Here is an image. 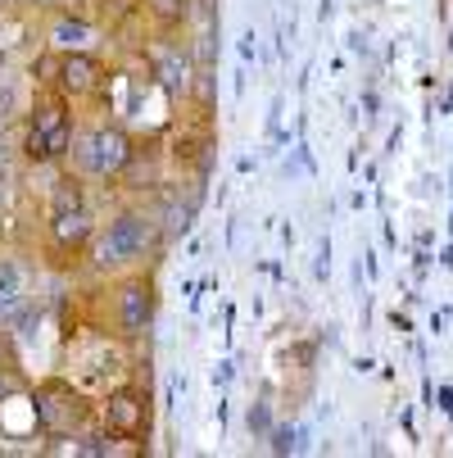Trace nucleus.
<instances>
[{
    "label": "nucleus",
    "mask_w": 453,
    "mask_h": 458,
    "mask_svg": "<svg viewBox=\"0 0 453 458\" xmlns=\"http://www.w3.org/2000/svg\"><path fill=\"white\" fill-rule=\"evenodd\" d=\"M73 146V118H69V105H63V91H46L37 96L32 114H28V132H23V155L32 164H55L63 159Z\"/></svg>",
    "instance_id": "f257e3e1"
},
{
    "label": "nucleus",
    "mask_w": 453,
    "mask_h": 458,
    "mask_svg": "<svg viewBox=\"0 0 453 458\" xmlns=\"http://www.w3.org/2000/svg\"><path fill=\"white\" fill-rule=\"evenodd\" d=\"M155 223L146 214H118L105 232H96V264L100 268H132L146 259Z\"/></svg>",
    "instance_id": "f03ea898"
},
{
    "label": "nucleus",
    "mask_w": 453,
    "mask_h": 458,
    "mask_svg": "<svg viewBox=\"0 0 453 458\" xmlns=\"http://www.w3.org/2000/svg\"><path fill=\"white\" fill-rule=\"evenodd\" d=\"M32 413H37V427L46 436H73L87 422L82 395H78L69 381H59V377H50V381H41L32 390Z\"/></svg>",
    "instance_id": "7ed1b4c3"
},
{
    "label": "nucleus",
    "mask_w": 453,
    "mask_h": 458,
    "mask_svg": "<svg viewBox=\"0 0 453 458\" xmlns=\"http://www.w3.org/2000/svg\"><path fill=\"white\" fill-rule=\"evenodd\" d=\"M73 159H78V168L91 173V177H118L122 164L132 159V141H127L122 127H91V132L78 137Z\"/></svg>",
    "instance_id": "20e7f679"
},
{
    "label": "nucleus",
    "mask_w": 453,
    "mask_h": 458,
    "mask_svg": "<svg viewBox=\"0 0 453 458\" xmlns=\"http://www.w3.org/2000/svg\"><path fill=\"white\" fill-rule=\"evenodd\" d=\"M100 418H105V431L137 440L150 431V395L141 386H113L100 404Z\"/></svg>",
    "instance_id": "39448f33"
},
{
    "label": "nucleus",
    "mask_w": 453,
    "mask_h": 458,
    "mask_svg": "<svg viewBox=\"0 0 453 458\" xmlns=\"http://www.w3.org/2000/svg\"><path fill=\"white\" fill-rule=\"evenodd\" d=\"M113 322H118V336H127V341H137V336L150 332V322H155V286L146 277L118 282V291H113Z\"/></svg>",
    "instance_id": "423d86ee"
},
{
    "label": "nucleus",
    "mask_w": 453,
    "mask_h": 458,
    "mask_svg": "<svg viewBox=\"0 0 453 458\" xmlns=\"http://www.w3.org/2000/svg\"><path fill=\"white\" fill-rule=\"evenodd\" d=\"M105 78H109L105 64L91 50H59V82H55V91L82 100V96H96L105 87Z\"/></svg>",
    "instance_id": "0eeeda50"
},
{
    "label": "nucleus",
    "mask_w": 453,
    "mask_h": 458,
    "mask_svg": "<svg viewBox=\"0 0 453 458\" xmlns=\"http://www.w3.org/2000/svg\"><path fill=\"white\" fill-rule=\"evenodd\" d=\"M50 241H55L59 250H82V245H91V241H96V223H91L87 205H82V209H59V214H50Z\"/></svg>",
    "instance_id": "6e6552de"
},
{
    "label": "nucleus",
    "mask_w": 453,
    "mask_h": 458,
    "mask_svg": "<svg viewBox=\"0 0 453 458\" xmlns=\"http://www.w3.org/2000/svg\"><path fill=\"white\" fill-rule=\"evenodd\" d=\"M28 313V282H23V268L0 259V322H10Z\"/></svg>",
    "instance_id": "1a4fd4ad"
},
{
    "label": "nucleus",
    "mask_w": 453,
    "mask_h": 458,
    "mask_svg": "<svg viewBox=\"0 0 453 458\" xmlns=\"http://www.w3.org/2000/svg\"><path fill=\"white\" fill-rule=\"evenodd\" d=\"M50 37H55V46L59 50H87V41L96 37V28L87 23V19H55V28H50Z\"/></svg>",
    "instance_id": "9d476101"
},
{
    "label": "nucleus",
    "mask_w": 453,
    "mask_h": 458,
    "mask_svg": "<svg viewBox=\"0 0 453 458\" xmlns=\"http://www.w3.org/2000/svg\"><path fill=\"white\" fill-rule=\"evenodd\" d=\"M87 200H82V182L78 177H59L55 186H50V214H59V209H82Z\"/></svg>",
    "instance_id": "9b49d317"
},
{
    "label": "nucleus",
    "mask_w": 453,
    "mask_h": 458,
    "mask_svg": "<svg viewBox=\"0 0 453 458\" xmlns=\"http://www.w3.org/2000/svg\"><path fill=\"white\" fill-rule=\"evenodd\" d=\"M146 14L155 23H164V28H177L190 14V0H146Z\"/></svg>",
    "instance_id": "f8f14e48"
},
{
    "label": "nucleus",
    "mask_w": 453,
    "mask_h": 458,
    "mask_svg": "<svg viewBox=\"0 0 453 458\" xmlns=\"http://www.w3.org/2000/svg\"><path fill=\"white\" fill-rule=\"evenodd\" d=\"M32 73H37V82L55 87V82H59V55H41V59L32 64Z\"/></svg>",
    "instance_id": "ddd939ff"
},
{
    "label": "nucleus",
    "mask_w": 453,
    "mask_h": 458,
    "mask_svg": "<svg viewBox=\"0 0 453 458\" xmlns=\"http://www.w3.org/2000/svg\"><path fill=\"white\" fill-rule=\"evenodd\" d=\"M249 431H258V436H268V431H273V413H268V404H254V409H249Z\"/></svg>",
    "instance_id": "4468645a"
},
{
    "label": "nucleus",
    "mask_w": 453,
    "mask_h": 458,
    "mask_svg": "<svg viewBox=\"0 0 453 458\" xmlns=\"http://www.w3.org/2000/svg\"><path fill=\"white\" fill-rule=\"evenodd\" d=\"M273 449H277V454H290V449H299V431H295V427H281V431H273Z\"/></svg>",
    "instance_id": "2eb2a0df"
},
{
    "label": "nucleus",
    "mask_w": 453,
    "mask_h": 458,
    "mask_svg": "<svg viewBox=\"0 0 453 458\" xmlns=\"http://www.w3.org/2000/svg\"><path fill=\"white\" fill-rule=\"evenodd\" d=\"M10 114H14V91L0 82V132H5V123H10Z\"/></svg>",
    "instance_id": "dca6fc26"
},
{
    "label": "nucleus",
    "mask_w": 453,
    "mask_h": 458,
    "mask_svg": "<svg viewBox=\"0 0 453 458\" xmlns=\"http://www.w3.org/2000/svg\"><path fill=\"white\" fill-rule=\"evenodd\" d=\"M440 409L453 418V386H444V390H440Z\"/></svg>",
    "instance_id": "f3484780"
},
{
    "label": "nucleus",
    "mask_w": 453,
    "mask_h": 458,
    "mask_svg": "<svg viewBox=\"0 0 453 458\" xmlns=\"http://www.w3.org/2000/svg\"><path fill=\"white\" fill-rule=\"evenodd\" d=\"M5 186H10V173L0 168V214H5Z\"/></svg>",
    "instance_id": "a211bd4d"
},
{
    "label": "nucleus",
    "mask_w": 453,
    "mask_h": 458,
    "mask_svg": "<svg viewBox=\"0 0 453 458\" xmlns=\"http://www.w3.org/2000/svg\"><path fill=\"white\" fill-rule=\"evenodd\" d=\"M5 64H10V59H5V50H0V78H5Z\"/></svg>",
    "instance_id": "6ab92c4d"
}]
</instances>
